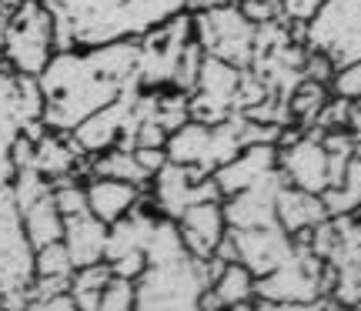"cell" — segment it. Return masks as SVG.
Here are the masks:
<instances>
[{"instance_id": "obj_6", "label": "cell", "mask_w": 361, "mask_h": 311, "mask_svg": "<svg viewBox=\"0 0 361 311\" xmlns=\"http://www.w3.org/2000/svg\"><path fill=\"white\" fill-rule=\"evenodd\" d=\"M34 255L24 228V211L13 197L11 184L0 188V298L11 291H27L34 281Z\"/></svg>"}, {"instance_id": "obj_1", "label": "cell", "mask_w": 361, "mask_h": 311, "mask_svg": "<svg viewBox=\"0 0 361 311\" xmlns=\"http://www.w3.org/2000/svg\"><path fill=\"white\" fill-rule=\"evenodd\" d=\"M40 87L47 94V111H44V124L51 130L71 134L84 117L101 111L104 104L117 101L124 87L117 80L104 78L97 67L90 64L84 47H71V51H57L51 64L40 71Z\"/></svg>"}, {"instance_id": "obj_13", "label": "cell", "mask_w": 361, "mask_h": 311, "mask_svg": "<svg viewBox=\"0 0 361 311\" xmlns=\"http://www.w3.org/2000/svg\"><path fill=\"white\" fill-rule=\"evenodd\" d=\"M271 171H278V144H247L228 164L214 171V181L221 188V197H231L261 178H268Z\"/></svg>"}, {"instance_id": "obj_24", "label": "cell", "mask_w": 361, "mask_h": 311, "mask_svg": "<svg viewBox=\"0 0 361 311\" xmlns=\"http://www.w3.org/2000/svg\"><path fill=\"white\" fill-rule=\"evenodd\" d=\"M130 308H137V281L114 274V278L104 285L101 311H130Z\"/></svg>"}, {"instance_id": "obj_14", "label": "cell", "mask_w": 361, "mask_h": 311, "mask_svg": "<svg viewBox=\"0 0 361 311\" xmlns=\"http://www.w3.org/2000/svg\"><path fill=\"white\" fill-rule=\"evenodd\" d=\"M147 188H137L130 181H121V178H104V174H94L87 181V207L104 221V224H114L124 214H130L134 207L144 201Z\"/></svg>"}, {"instance_id": "obj_8", "label": "cell", "mask_w": 361, "mask_h": 311, "mask_svg": "<svg viewBox=\"0 0 361 311\" xmlns=\"http://www.w3.org/2000/svg\"><path fill=\"white\" fill-rule=\"evenodd\" d=\"M278 168H281L288 184L324 195L331 188V157H328L322 130L308 128L298 141H291L288 147H278Z\"/></svg>"}, {"instance_id": "obj_27", "label": "cell", "mask_w": 361, "mask_h": 311, "mask_svg": "<svg viewBox=\"0 0 361 311\" xmlns=\"http://www.w3.org/2000/svg\"><path fill=\"white\" fill-rule=\"evenodd\" d=\"M322 4L324 0H284V13H288L291 20H308Z\"/></svg>"}, {"instance_id": "obj_29", "label": "cell", "mask_w": 361, "mask_h": 311, "mask_svg": "<svg viewBox=\"0 0 361 311\" xmlns=\"http://www.w3.org/2000/svg\"><path fill=\"white\" fill-rule=\"evenodd\" d=\"M0 71H7V51H4V34H0Z\"/></svg>"}, {"instance_id": "obj_4", "label": "cell", "mask_w": 361, "mask_h": 311, "mask_svg": "<svg viewBox=\"0 0 361 311\" xmlns=\"http://www.w3.org/2000/svg\"><path fill=\"white\" fill-rule=\"evenodd\" d=\"M4 51H7V67L17 74H34L51 64L57 54L54 40V13L47 0H20L13 17L4 27Z\"/></svg>"}, {"instance_id": "obj_7", "label": "cell", "mask_w": 361, "mask_h": 311, "mask_svg": "<svg viewBox=\"0 0 361 311\" xmlns=\"http://www.w3.org/2000/svg\"><path fill=\"white\" fill-rule=\"evenodd\" d=\"M147 197H151V205L157 207V214L178 221L180 214L191 205H197V201L221 197V188H218V181H214V174H207V171H201V168H191V164L168 161V164L151 178Z\"/></svg>"}, {"instance_id": "obj_2", "label": "cell", "mask_w": 361, "mask_h": 311, "mask_svg": "<svg viewBox=\"0 0 361 311\" xmlns=\"http://www.w3.org/2000/svg\"><path fill=\"white\" fill-rule=\"evenodd\" d=\"M57 4L74 27L78 47L141 37L178 11H188V0H57Z\"/></svg>"}, {"instance_id": "obj_10", "label": "cell", "mask_w": 361, "mask_h": 311, "mask_svg": "<svg viewBox=\"0 0 361 311\" xmlns=\"http://www.w3.org/2000/svg\"><path fill=\"white\" fill-rule=\"evenodd\" d=\"M141 91V87H137ZM137 91H124L117 101L104 104L101 111H94L90 117H84L78 128L71 130L74 144L80 147V154H101L107 147L124 141L128 134V124H130V114H134V97Z\"/></svg>"}, {"instance_id": "obj_17", "label": "cell", "mask_w": 361, "mask_h": 311, "mask_svg": "<svg viewBox=\"0 0 361 311\" xmlns=\"http://www.w3.org/2000/svg\"><path fill=\"white\" fill-rule=\"evenodd\" d=\"M107 231H111V224H104L94 211H84V214L67 218L64 245H67V251H71V258H74L78 268L104 261V251H107Z\"/></svg>"}, {"instance_id": "obj_11", "label": "cell", "mask_w": 361, "mask_h": 311, "mask_svg": "<svg viewBox=\"0 0 361 311\" xmlns=\"http://www.w3.org/2000/svg\"><path fill=\"white\" fill-rule=\"evenodd\" d=\"M284 188L281 168L271 171L268 178L255 181L251 188L224 197V214L231 228H261V224H278V195Z\"/></svg>"}, {"instance_id": "obj_19", "label": "cell", "mask_w": 361, "mask_h": 311, "mask_svg": "<svg viewBox=\"0 0 361 311\" xmlns=\"http://www.w3.org/2000/svg\"><path fill=\"white\" fill-rule=\"evenodd\" d=\"M24 228L34 248H44V245H51V241L64 238L67 218H64V211L57 207V201H54V191H47L34 205L24 207Z\"/></svg>"}, {"instance_id": "obj_25", "label": "cell", "mask_w": 361, "mask_h": 311, "mask_svg": "<svg viewBox=\"0 0 361 311\" xmlns=\"http://www.w3.org/2000/svg\"><path fill=\"white\" fill-rule=\"evenodd\" d=\"M331 94L345 101H361V61L338 64L335 78H331Z\"/></svg>"}, {"instance_id": "obj_26", "label": "cell", "mask_w": 361, "mask_h": 311, "mask_svg": "<svg viewBox=\"0 0 361 311\" xmlns=\"http://www.w3.org/2000/svg\"><path fill=\"white\" fill-rule=\"evenodd\" d=\"M301 71H305V78L322 80V84H328V87H331V78H335V71H338V61L328 51L308 47V57H305V67H301Z\"/></svg>"}, {"instance_id": "obj_28", "label": "cell", "mask_w": 361, "mask_h": 311, "mask_svg": "<svg viewBox=\"0 0 361 311\" xmlns=\"http://www.w3.org/2000/svg\"><path fill=\"white\" fill-rule=\"evenodd\" d=\"M17 4H20V0H0V34H4V27H7V20L13 17V11H17Z\"/></svg>"}, {"instance_id": "obj_21", "label": "cell", "mask_w": 361, "mask_h": 311, "mask_svg": "<svg viewBox=\"0 0 361 311\" xmlns=\"http://www.w3.org/2000/svg\"><path fill=\"white\" fill-rule=\"evenodd\" d=\"M114 278V268L107 261H97V264H84L74 272L71 278V295L78 301V308L84 311H101V295H104V285Z\"/></svg>"}, {"instance_id": "obj_16", "label": "cell", "mask_w": 361, "mask_h": 311, "mask_svg": "<svg viewBox=\"0 0 361 311\" xmlns=\"http://www.w3.org/2000/svg\"><path fill=\"white\" fill-rule=\"evenodd\" d=\"M20 130H24V121H20V107H17V71L7 67V71H0V188H7L17 174L11 147Z\"/></svg>"}, {"instance_id": "obj_3", "label": "cell", "mask_w": 361, "mask_h": 311, "mask_svg": "<svg viewBox=\"0 0 361 311\" xmlns=\"http://www.w3.org/2000/svg\"><path fill=\"white\" fill-rule=\"evenodd\" d=\"M214 281L211 261L184 255L178 261L147 264L137 278V308H201V295Z\"/></svg>"}, {"instance_id": "obj_30", "label": "cell", "mask_w": 361, "mask_h": 311, "mask_svg": "<svg viewBox=\"0 0 361 311\" xmlns=\"http://www.w3.org/2000/svg\"><path fill=\"white\" fill-rule=\"evenodd\" d=\"M221 4H238V0H221Z\"/></svg>"}, {"instance_id": "obj_22", "label": "cell", "mask_w": 361, "mask_h": 311, "mask_svg": "<svg viewBox=\"0 0 361 311\" xmlns=\"http://www.w3.org/2000/svg\"><path fill=\"white\" fill-rule=\"evenodd\" d=\"M34 272L44 274V278H74L78 264H74V258H71L64 238L37 248V255H34ZM37 274H34V278H37Z\"/></svg>"}, {"instance_id": "obj_12", "label": "cell", "mask_w": 361, "mask_h": 311, "mask_svg": "<svg viewBox=\"0 0 361 311\" xmlns=\"http://www.w3.org/2000/svg\"><path fill=\"white\" fill-rule=\"evenodd\" d=\"M178 228H180V238H184V245H188L191 255H197V258H214L221 241L231 231L228 214H224V197H207V201L191 205L178 218Z\"/></svg>"}, {"instance_id": "obj_18", "label": "cell", "mask_w": 361, "mask_h": 311, "mask_svg": "<svg viewBox=\"0 0 361 311\" xmlns=\"http://www.w3.org/2000/svg\"><path fill=\"white\" fill-rule=\"evenodd\" d=\"M211 291L221 308H247L258 298V274L247 268L245 261H228L211 281Z\"/></svg>"}, {"instance_id": "obj_20", "label": "cell", "mask_w": 361, "mask_h": 311, "mask_svg": "<svg viewBox=\"0 0 361 311\" xmlns=\"http://www.w3.org/2000/svg\"><path fill=\"white\" fill-rule=\"evenodd\" d=\"M328 101H331V87H328V84H322V80H311V78H301L295 91L288 94L291 121H295V124H301L305 130L314 128Z\"/></svg>"}, {"instance_id": "obj_15", "label": "cell", "mask_w": 361, "mask_h": 311, "mask_svg": "<svg viewBox=\"0 0 361 311\" xmlns=\"http://www.w3.org/2000/svg\"><path fill=\"white\" fill-rule=\"evenodd\" d=\"M324 218H331V214H328V205L322 195L284 181L281 195H278V224L284 231L298 238V234H308L311 228H318Z\"/></svg>"}, {"instance_id": "obj_9", "label": "cell", "mask_w": 361, "mask_h": 311, "mask_svg": "<svg viewBox=\"0 0 361 311\" xmlns=\"http://www.w3.org/2000/svg\"><path fill=\"white\" fill-rule=\"evenodd\" d=\"M234 255L245 261L251 272L264 278L274 268L295 255V234H288L281 224H261V228H231Z\"/></svg>"}, {"instance_id": "obj_23", "label": "cell", "mask_w": 361, "mask_h": 311, "mask_svg": "<svg viewBox=\"0 0 361 311\" xmlns=\"http://www.w3.org/2000/svg\"><path fill=\"white\" fill-rule=\"evenodd\" d=\"M51 191H54L57 207L64 211V218H74V214L90 211L87 207V181H80V174H64V178L51 181Z\"/></svg>"}, {"instance_id": "obj_5", "label": "cell", "mask_w": 361, "mask_h": 311, "mask_svg": "<svg viewBox=\"0 0 361 311\" xmlns=\"http://www.w3.org/2000/svg\"><path fill=\"white\" fill-rule=\"evenodd\" d=\"M255 34L258 24L241 11V4H218L194 13V37L201 40V47L238 67L255 64Z\"/></svg>"}]
</instances>
